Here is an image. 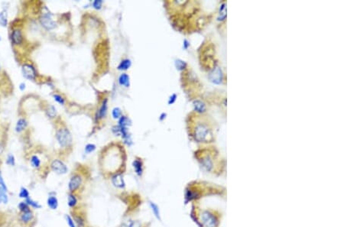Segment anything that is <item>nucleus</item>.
Segmentation results:
<instances>
[{
    "label": "nucleus",
    "instance_id": "obj_1",
    "mask_svg": "<svg viewBox=\"0 0 344 227\" xmlns=\"http://www.w3.org/2000/svg\"><path fill=\"white\" fill-rule=\"evenodd\" d=\"M187 125L189 134L196 142L208 143L214 141L217 125L210 116L196 112H191L187 118Z\"/></svg>",
    "mask_w": 344,
    "mask_h": 227
},
{
    "label": "nucleus",
    "instance_id": "obj_2",
    "mask_svg": "<svg viewBox=\"0 0 344 227\" xmlns=\"http://www.w3.org/2000/svg\"><path fill=\"white\" fill-rule=\"evenodd\" d=\"M56 138L61 147H68L72 142V136L67 128H61L58 129L56 133Z\"/></svg>",
    "mask_w": 344,
    "mask_h": 227
},
{
    "label": "nucleus",
    "instance_id": "obj_3",
    "mask_svg": "<svg viewBox=\"0 0 344 227\" xmlns=\"http://www.w3.org/2000/svg\"><path fill=\"white\" fill-rule=\"evenodd\" d=\"M202 155H200V161L201 164L207 170V171H210L212 168H213V164H214V161H213V157H215L217 155V153L214 152L213 153L212 151L210 150H204L203 152H201Z\"/></svg>",
    "mask_w": 344,
    "mask_h": 227
},
{
    "label": "nucleus",
    "instance_id": "obj_4",
    "mask_svg": "<svg viewBox=\"0 0 344 227\" xmlns=\"http://www.w3.org/2000/svg\"><path fill=\"white\" fill-rule=\"evenodd\" d=\"M40 22L42 26L47 30H52L55 28L57 24L51 18V15L48 13H44L41 16Z\"/></svg>",
    "mask_w": 344,
    "mask_h": 227
},
{
    "label": "nucleus",
    "instance_id": "obj_5",
    "mask_svg": "<svg viewBox=\"0 0 344 227\" xmlns=\"http://www.w3.org/2000/svg\"><path fill=\"white\" fill-rule=\"evenodd\" d=\"M51 167V169L58 174H64L67 172V166L60 160H55L52 161Z\"/></svg>",
    "mask_w": 344,
    "mask_h": 227
},
{
    "label": "nucleus",
    "instance_id": "obj_6",
    "mask_svg": "<svg viewBox=\"0 0 344 227\" xmlns=\"http://www.w3.org/2000/svg\"><path fill=\"white\" fill-rule=\"evenodd\" d=\"M201 219H202L203 223H204V225L206 227H215L216 226V223H217V221H216V219H215V217H213V216L212 215L211 213H210L207 212V211H206V212H204L202 213V217H201Z\"/></svg>",
    "mask_w": 344,
    "mask_h": 227
},
{
    "label": "nucleus",
    "instance_id": "obj_7",
    "mask_svg": "<svg viewBox=\"0 0 344 227\" xmlns=\"http://www.w3.org/2000/svg\"><path fill=\"white\" fill-rule=\"evenodd\" d=\"M22 74L28 80H34L36 77L35 70L30 64H24L22 66Z\"/></svg>",
    "mask_w": 344,
    "mask_h": 227
},
{
    "label": "nucleus",
    "instance_id": "obj_8",
    "mask_svg": "<svg viewBox=\"0 0 344 227\" xmlns=\"http://www.w3.org/2000/svg\"><path fill=\"white\" fill-rule=\"evenodd\" d=\"M82 184V178L80 175H74L71 177V180L69 182L68 184V187H69L70 191L74 192L80 187V186Z\"/></svg>",
    "mask_w": 344,
    "mask_h": 227
},
{
    "label": "nucleus",
    "instance_id": "obj_9",
    "mask_svg": "<svg viewBox=\"0 0 344 227\" xmlns=\"http://www.w3.org/2000/svg\"><path fill=\"white\" fill-rule=\"evenodd\" d=\"M210 79L213 83H220L222 80V73L221 70L217 67L213 70H212L210 74Z\"/></svg>",
    "mask_w": 344,
    "mask_h": 227
},
{
    "label": "nucleus",
    "instance_id": "obj_10",
    "mask_svg": "<svg viewBox=\"0 0 344 227\" xmlns=\"http://www.w3.org/2000/svg\"><path fill=\"white\" fill-rule=\"evenodd\" d=\"M112 181L114 186L116 187H119V188H123V187H125V182H124V180H123V177L122 174H115V175L112 177Z\"/></svg>",
    "mask_w": 344,
    "mask_h": 227
},
{
    "label": "nucleus",
    "instance_id": "obj_11",
    "mask_svg": "<svg viewBox=\"0 0 344 227\" xmlns=\"http://www.w3.org/2000/svg\"><path fill=\"white\" fill-rule=\"evenodd\" d=\"M33 218H34V215H33V213L31 212V209L28 211H26V212L22 213L21 217H20V220L25 224L30 223L33 220Z\"/></svg>",
    "mask_w": 344,
    "mask_h": 227
},
{
    "label": "nucleus",
    "instance_id": "obj_12",
    "mask_svg": "<svg viewBox=\"0 0 344 227\" xmlns=\"http://www.w3.org/2000/svg\"><path fill=\"white\" fill-rule=\"evenodd\" d=\"M12 41L14 42V44H20L22 41V34L20 31V30H15L12 32Z\"/></svg>",
    "mask_w": 344,
    "mask_h": 227
},
{
    "label": "nucleus",
    "instance_id": "obj_13",
    "mask_svg": "<svg viewBox=\"0 0 344 227\" xmlns=\"http://www.w3.org/2000/svg\"><path fill=\"white\" fill-rule=\"evenodd\" d=\"M194 106L195 108V112L199 113H204L206 110V105L200 100L194 101Z\"/></svg>",
    "mask_w": 344,
    "mask_h": 227
},
{
    "label": "nucleus",
    "instance_id": "obj_14",
    "mask_svg": "<svg viewBox=\"0 0 344 227\" xmlns=\"http://www.w3.org/2000/svg\"><path fill=\"white\" fill-rule=\"evenodd\" d=\"M47 204L51 209H56L58 206V201L55 196H50L47 198Z\"/></svg>",
    "mask_w": 344,
    "mask_h": 227
},
{
    "label": "nucleus",
    "instance_id": "obj_15",
    "mask_svg": "<svg viewBox=\"0 0 344 227\" xmlns=\"http://www.w3.org/2000/svg\"><path fill=\"white\" fill-rule=\"evenodd\" d=\"M133 168L138 175H142V163L139 160L136 159L133 161Z\"/></svg>",
    "mask_w": 344,
    "mask_h": 227
},
{
    "label": "nucleus",
    "instance_id": "obj_16",
    "mask_svg": "<svg viewBox=\"0 0 344 227\" xmlns=\"http://www.w3.org/2000/svg\"><path fill=\"white\" fill-rule=\"evenodd\" d=\"M107 111V99H105V100L103 101V103L99 112H98L97 116H99V119L103 118V117L106 116Z\"/></svg>",
    "mask_w": 344,
    "mask_h": 227
},
{
    "label": "nucleus",
    "instance_id": "obj_17",
    "mask_svg": "<svg viewBox=\"0 0 344 227\" xmlns=\"http://www.w3.org/2000/svg\"><path fill=\"white\" fill-rule=\"evenodd\" d=\"M119 82L122 86H125L126 87H129V77L126 74H123L119 78Z\"/></svg>",
    "mask_w": 344,
    "mask_h": 227
},
{
    "label": "nucleus",
    "instance_id": "obj_18",
    "mask_svg": "<svg viewBox=\"0 0 344 227\" xmlns=\"http://www.w3.org/2000/svg\"><path fill=\"white\" fill-rule=\"evenodd\" d=\"M6 190L0 187V204H6L9 202V197L6 193Z\"/></svg>",
    "mask_w": 344,
    "mask_h": 227
},
{
    "label": "nucleus",
    "instance_id": "obj_19",
    "mask_svg": "<svg viewBox=\"0 0 344 227\" xmlns=\"http://www.w3.org/2000/svg\"><path fill=\"white\" fill-rule=\"evenodd\" d=\"M130 66H131V61L129 59L123 60L118 66V69L120 71H126V70L129 69Z\"/></svg>",
    "mask_w": 344,
    "mask_h": 227
},
{
    "label": "nucleus",
    "instance_id": "obj_20",
    "mask_svg": "<svg viewBox=\"0 0 344 227\" xmlns=\"http://www.w3.org/2000/svg\"><path fill=\"white\" fill-rule=\"evenodd\" d=\"M26 126H27L26 120H24V119H20V120L18 121V123H17L16 132H22V130L25 129Z\"/></svg>",
    "mask_w": 344,
    "mask_h": 227
},
{
    "label": "nucleus",
    "instance_id": "obj_21",
    "mask_svg": "<svg viewBox=\"0 0 344 227\" xmlns=\"http://www.w3.org/2000/svg\"><path fill=\"white\" fill-rule=\"evenodd\" d=\"M131 125V121L129 118L126 116H122L119 121V126L120 127H126Z\"/></svg>",
    "mask_w": 344,
    "mask_h": 227
},
{
    "label": "nucleus",
    "instance_id": "obj_22",
    "mask_svg": "<svg viewBox=\"0 0 344 227\" xmlns=\"http://www.w3.org/2000/svg\"><path fill=\"white\" fill-rule=\"evenodd\" d=\"M25 203H26V204L29 206H31V207L33 208H35V209H39V208L42 207V206L39 204V203L36 202V201H34V200H32L30 197H28V199L25 200Z\"/></svg>",
    "mask_w": 344,
    "mask_h": 227
},
{
    "label": "nucleus",
    "instance_id": "obj_23",
    "mask_svg": "<svg viewBox=\"0 0 344 227\" xmlns=\"http://www.w3.org/2000/svg\"><path fill=\"white\" fill-rule=\"evenodd\" d=\"M0 25L3 27L7 25V13L5 11L0 12Z\"/></svg>",
    "mask_w": 344,
    "mask_h": 227
},
{
    "label": "nucleus",
    "instance_id": "obj_24",
    "mask_svg": "<svg viewBox=\"0 0 344 227\" xmlns=\"http://www.w3.org/2000/svg\"><path fill=\"white\" fill-rule=\"evenodd\" d=\"M19 197L20 198H22V199H28V197H30V195H29V192H28V190H27L25 187H22L21 190H20V192H19Z\"/></svg>",
    "mask_w": 344,
    "mask_h": 227
},
{
    "label": "nucleus",
    "instance_id": "obj_25",
    "mask_svg": "<svg viewBox=\"0 0 344 227\" xmlns=\"http://www.w3.org/2000/svg\"><path fill=\"white\" fill-rule=\"evenodd\" d=\"M77 203V198L75 197L74 195L70 194L69 196H68V205H69V206H71V207H74V206H76Z\"/></svg>",
    "mask_w": 344,
    "mask_h": 227
},
{
    "label": "nucleus",
    "instance_id": "obj_26",
    "mask_svg": "<svg viewBox=\"0 0 344 227\" xmlns=\"http://www.w3.org/2000/svg\"><path fill=\"white\" fill-rule=\"evenodd\" d=\"M31 164H32V166L35 168H38L41 165L40 159L38 158V157L35 156V155L31 157Z\"/></svg>",
    "mask_w": 344,
    "mask_h": 227
},
{
    "label": "nucleus",
    "instance_id": "obj_27",
    "mask_svg": "<svg viewBox=\"0 0 344 227\" xmlns=\"http://www.w3.org/2000/svg\"><path fill=\"white\" fill-rule=\"evenodd\" d=\"M47 114L50 118H54L56 116V109L53 106H50L47 109Z\"/></svg>",
    "mask_w": 344,
    "mask_h": 227
},
{
    "label": "nucleus",
    "instance_id": "obj_28",
    "mask_svg": "<svg viewBox=\"0 0 344 227\" xmlns=\"http://www.w3.org/2000/svg\"><path fill=\"white\" fill-rule=\"evenodd\" d=\"M150 206H151V208H152V212L154 213V214H155V217H156L158 219V220H159V219H160V213H159V209H158V206H157L155 204H153V203H151Z\"/></svg>",
    "mask_w": 344,
    "mask_h": 227
},
{
    "label": "nucleus",
    "instance_id": "obj_29",
    "mask_svg": "<svg viewBox=\"0 0 344 227\" xmlns=\"http://www.w3.org/2000/svg\"><path fill=\"white\" fill-rule=\"evenodd\" d=\"M18 208H19L20 211L22 213L26 212V211L30 210V206L28 205L25 202H21L18 204Z\"/></svg>",
    "mask_w": 344,
    "mask_h": 227
},
{
    "label": "nucleus",
    "instance_id": "obj_30",
    "mask_svg": "<svg viewBox=\"0 0 344 227\" xmlns=\"http://www.w3.org/2000/svg\"><path fill=\"white\" fill-rule=\"evenodd\" d=\"M112 114L114 119H119L120 116H121V114H122L121 109L118 107L114 108V109H112Z\"/></svg>",
    "mask_w": 344,
    "mask_h": 227
},
{
    "label": "nucleus",
    "instance_id": "obj_31",
    "mask_svg": "<svg viewBox=\"0 0 344 227\" xmlns=\"http://www.w3.org/2000/svg\"><path fill=\"white\" fill-rule=\"evenodd\" d=\"M6 163H7L9 165H11V166H14V165L15 164V160L14 155L9 154V155H8L7 160H6Z\"/></svg>",
    "mask_w": 344,
    "mask_h": 227
},
{
    "label": "nucleus",
    "instance_id": "obj_32",
    "mask_svg": "<svg viewBox=\"0 0 344 227\" xmlns=\"http://www.w3.org/2000/svg\"><path fill=\"white\" fill-rule=\"evenodd\" d=\"M96 149V146L94 145V144H88L85 147V152H87V153H91V152H93V151Z\"/></svg>",
    "mask_w": 344,
    "mask_h": 227
},
{
    "label": "nucleus",
    "instance_id": "obj_33",
    "mask_svg": "<svg viewBox=\"0 0 344 227\" xmlns=\"http://www.w3.org/2000/svg\"><path fill=\"white\" fill-rule=\"evenodd\" d=\"M0 187H1L2 188H3L4 190H6V191H7V190H8L7 186H6V182H5L4 179H3V177H2V175L1 171H0Z\"/></svg>",
    "mask_w": 344,
    "mask_h": 227
},
{
    "label": "nucleus",
    "instance_id": "obj_34",
    "mask_svg": "<svg viewBox=\"0 0 344 227\" xmlns=\"http://www.w3.org/2000/svg\"><path fill=\"white\" fill-rule=\"evenodd\" d=\"M66 219H67V222L68 226L70 227H76L74 220H73V219L71 218L70 216H66Z\"/></svg>",
    "mask_w": 344,
    "mask_h": 227
},
{
    "label": "nucleus",
    "instance_id": "obj_35",
    "mask_svg": "<svg viewBox=\"0 0 344 227\" xmlns=\"http://www.w3.org/2000/svg\"><path fill=\"white\" fill-rule=\"evenodd\" d=\"M102 4H103V2L101 1V0H99V1H98V0H96V1L93 2V6L95 9H99L101 8V6H102Z\"/></svg>",
    "mask_w": 344,
    "mask_h": 227
},
{
    "label": "nucleus",
    "instance_id": "obj_36",
    "mask_svg": "<svg viewBox=\"0 0 344 227\" xmlns=\"http://www.w3.org/2000/svg\"><path fill=\"white\" fill-rule=\"evenodd\" d=\"M75 220L79 227H83V226H84V221H83V220L81 217H76Z\"/></svg>",
    "mask_w": 344,
    "mask_h": 227
},
{
    "label": "nucleus",
    "instance_id": "obj_37",
    "mask_svg": "<svg viewBox=\"0 0 344 227\" xmlns=\"http://www.w3.org/2000/svg\"><path fill=\"white\" fill-rule=\"evenodd\" d=\"M54 98H55V99L57 101V102L61 103V104H64V99H63L61 96H59V95H57V94L54 95Z\"/></svg>",
    "mask_w": 344,
    "mask_h": 227
},
{
    "label": "nucleus",
    "instance_id": "obj_38",
    "mask_svg": "<svg viewBox=\"0 0 344 227\" xmlns=\"http://www.w3.org/2000/svg\"><path fill=\"white\" fill-rule=\"evenodd\" d=\"M129 227H142L141 226L140 223L138 221H133L132 223L130 224V226Z\"/></svg>",
    "mask_w": 344,
    "mask_h": 227
},
{
    "label": "nucleus",
    "instance_id": "obj_39",
    "mask_svg": "<svg viewBox=\"0 0 344 227\" xmlns=\"http://www.w3.org/2000/svg\"><path fill=\"white\" fill-rule=\"evenodd\" d=\"M20 89H21V90H23L25 89V83H21V85H20Z\"/></svg>",
    "mask_w": 344,
    "mask_h": 227
},
{
    "label": "nucleus",
    "instance_id": "obj_40",
    "mask_svg": "<svg viewBox=\"0 0 344 227\" xmlns=\"http://www.w3.org/2000/svg\"><path fill=\"white\" fill-rule=\"evenodd\" d=\"M2 151H3L2 147V145H1V144H0V155H1V154L2 153Z\"/></svg>",
    "mask_w": 344,
    "mask_h": 227
},
{
    "label": "nucleus",
    "instance_id": "obj_41",
    "mask_svg": "<svg viewBox=\"0 0 344 227\" xmlns=\"http://www.w3.org/2000/svg\"><path fill=\"white\" fill-rule=\"evenodd\" d=\"M0 41H1V39H0Z\"/></svg>",
    "mask_w": 344,
    "mask_h": 227
}]
</instances>
